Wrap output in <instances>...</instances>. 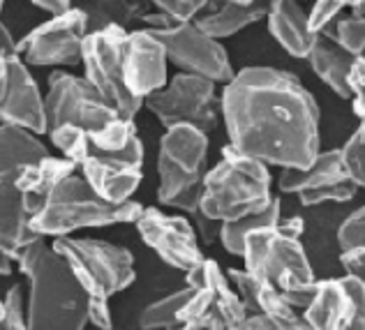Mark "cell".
I'll list each match as a JSON object with an SVG mask.
<instances>
[{"instance_id":"6da1fadb","label":"cell","mask_w":365,"mask_h":330,"mask_svg":"<svg viewBox=\"0 0 365 330\" xmlns=\"http://www.w3.org/2000/svg\"><path fill=\"white\" fill-rule=\"evenodd\" d=\"M229 145L268 167L305 169L322 150L319 104L294 74L252 65L225 83L220 95Z\"/></svg>"},{"instance_id":"7a4b0ae2","label":"cell","mask_w":365,"mask_h":330,"mask_svg":"<svg viewBox=\"0 0 365 330\" xmlns=\"http://www.w3.org/2000/svg\"><path fill=\"white\" fill-rule=\"evenodd\" d=\"M28 279V328L81 330L88 324V294L51 242L37 238L16 254Z\"/></svg>"},{"instance_id":"3957f363","label":"cell","mask_w":365,"mask_h":330,"mask_svg":"<svg viewBox=\"0 0 365 330\" xmlns=\"http://www.w3.org/2000/svg\"><path fill=\"white\" fill-rule=\"evenodd\" d=\"M143 203L128 199L111 203L95 192L81 173L61 180L31 215V227L40 236H72L81 229H100L116 225H134L143 212Z\"/></svg>"},{"instance_id":"277c9868","label":"cell","mask_w":365,"mask_h":330,"mask_svg":"<svg viewBox=\"0 0 365 330\" xmlns=\"http://www.w3.org/2000/svg\"><path fill=\"white\" fill-rule=\"evenodd\" d=\"M268 164L225 145L220 162L206 171L199 210L220 222L241 220L264 210L273 199Z\"/></svg>"},{"instance_id":"5b68a950","label":"cell","mask_w":365,"mask_h":330,"mask_svg":"<svg viewBox=\"0 0 365 330\" xmlns=\"http://www.w3.org/2000/svg\"><path fill=\"white\" fill-rule=\"evenodd\" d=\"M208 132L195 125L167 128L158 150V201L192 215L201 206L208 171Z\"/></svg>"},{"instance_id":"8992f818","label":"cell","mask_w":365,"mask_h":330,"mask_svg":"<svg viewBox=\"0 0 365 330\" xmlns=\"http://www.w3.org/2000/svg\"><path fill=\"white\" fill-rule=\"evenodd\" d=\"M49 153V145L37 134L16 125L0 123V247L7 249L14 259L26 245L44 238L31 227V215L16 187L19 173L28 162Z\"/></svg>"},{"instance_id":"52a82bcc","label":"cell","mask_w":365,"mask_h":330,"mask_svg":"<svg viewBox=\"0 0 365 330\" xmlns=\"http://www.w3.org/2000/svg\"><path fill=\"white\" fill-rule=\"evenodd\" d=\"M241 259L247 273L259 279H271L280 291L310 289L317 282L301 238L284 231L280 222L250 231Z\"/></svg>"},{"instance_id":"ba28073f","label":"cell","mask_w":365,"mask_h":330,"mask_svg":"<svg viewBox=\"0 0 365 330\" xmlns=\"http://www.w3.org/2000/svg\"><path fill=\"white\" fill-rule=\"evenodd\" d=\"M51 245L70 264L72 273L81 282L88 296L111 298L132 287L137 279L134 257L128 247L113 245L98 238H72L58 236Z\"/></svg>"},{"instance_id":"9c48e42d","label":"cell","mask_w":365,"mask_h":330,"mask_svg":"<svg viewBox=\"0 0 365 330\" xmlns=\"http://www.w3.org/2000/svg\"><path fill=\"white\" fill-rule=\"evenodd\" d=\"M143 106L165 130L174 125H195L204 132H213L220 120L217 83L190 72L171 76L160 91L143 100Z\"/></svg>"},{"instance_id":"30bf717a","label":"cell","mask_w":365,"mask_h":330,"mask_svg":"<svg viewBox=\"0 0 365 330\" xmlns=\"http://www.w3.org/2000/svg\"><path fill=\"white\" fill-rule=\"evenodd\" d=\"M128 28L109 26L100 31H91L83 40L81 65L83 76L91 86L107 100L113 109L123 115L134 118L143 109V100L134 97L125 83L123 74V58L125 42H128Z\"/></svg>"},{"instance_id":"8fae6325","label":"cell","mask_w":365,"mask_h":330,"mask_svg":"<svg viewBox=\"0 0 365 330\" xmlns=\"http://www.w3.org/2000/svg\"><path fill=\"white\" fill-rule=\"evenodd\" d=\"M86 35H88V16L83 7H72L21 37L19 56L26 65L35 67L79 65Z\"/></svg>"},{"instance_id":"7c38bea8","label":"cell","mask_w":365,"mask_h":330,"mask_svg":"<svg viewBox=\"0 0 365 330\" xmlns=\"http://www.w3.org/2000/svg\"><path fill=\"white\" fill-rule=\"evenodd\" d=\"M153 33L165 44L169 63L176 65L180 72L206 76L222 86L232 81L236 74L227 48L220 44V40L201 31L197 19H182L176 26Z\"/></svg>"},{"instance_id":"4fadbf2b","label":"cell","mask_w":365,"mask_h":330,"mask_svg":"<svg viewBox=\"0 0 365 330\" xmlns=\"http://www.w3.org/2000/svg\"><path fill=\"white\" fill-rule=\"evenodd\" d=\"M277 190L282 194H296L303 206L312 208L326 201H351L356 197L359 185L344 169L340 148H333L319 150L314 162L305 169H282L277 176Z\"/></svg>"},{"instance_id":"5bb4252c","label":"cell","mask_w":365,"mask_h":330,"mask_svg":"<svg viewBox=\"0 0 365 330\" xmlns=\"http://www.w3.org/2000/svg\"><path fill=\"white\" fill-rule=\"evenodd\" d=\"M49 88L44 95L46 106V130L56 125L72 123L86 130L100 128L111 115L120 113L93 88L86 76H74L67 72L49 74Z\"/></svg>"},{"instance_id":"9a60e30c","label":"cell","mask_w":365,"mask_h":330,"mask_svg":"<svg viewBox=\"0 0 365 330\" xmlns=\"http://www.w3.org/2000/svg\"><path fill=\"white\" fill-rule=\"evenodd\" d=\"M301 314L314 330H365V284L349 273L317 279L312 300Z\"/></svg>"},{"instance_id":"2e32d148","label":"cell","mask_w":365,"mask_h":330,"mask_svg":"<svg viewBox=\"0 0 365 330\" xmlns=\"http://www.w3.org/2000/svg\"><path fill=\"white\" fill-rule=\"evenodd\" d=\"M141 240L176 270H190L204 259L199 245V236L192 222L180 215H167L155 206L143 208V212L134 222Z\"/></svg>"},{"instance_id":"e0dca14e","label":"cell","mask_w":365,"mask_h":330,"mask_svg":"<svg viewBox=\"0 0 365 330\" xmlns=\"http://www.w3.org/2000/svg\"><path fill=\"white\" fill-rule=\"evenodd\" d=\"M79 173L86 182L111 203H123L132 199L143 178V143L134 137L128 148L118 153L91 150V155L79 164Z\"/></svg>"},{"instance_id":"ac0fdd59","label":"cell","mask_w":365,"mask_h":330,"mask_svg":"<svg viewBox=\"0 0 365 330\" xmlns=\"http://www.w3.org/2000/svg\"><path fill=\"white\" fill-rule=\"evenodd\" d=\"M167 65H169L167 48L155 33L148 31V28L128 33L123 74H125V83H128V88L134 97L146 100L148 95L160 91L169 81Z\"/></svg>"},{"instance_id":"d6986e66","label":"cell","mask_w":365,"mask_h":330,"mask_svg":"<svg viewBox=\"0 0 365 330\" xmlns=\"http://www.w3.org/2000/svg\"><path fill=\"white\" fill-rule=\"evenodd\" d=\"M0 123L16 125L33 134H46V106L35 76L21 56L7 61V88L0 102Z\"/></svg>"},{"instance_id":"ffe728a7","label":"cell","mask_w":365,"mask_h":330,"mask_svg":"<svg viewBox=\"0 0 365 330\" xmlns=\"http://www.w3.org/2000/svg\"><path fill=\"white\" fill-rule=\"evenodd\" d=\"M185 284L190 287H204L213 296L215 305L222 316L225 330H238L247 316V309L243 305L241 296L236 294L232 279L225 273L215 259H201L197 266L185 270Z\"/></svg>"},{"instance_id":"44dd1931","label":"cell","mask_w":365,"mask_h":330,"mask_svg":"<svg viewBox=\"0 0 365 330\" xmlns=\"http://www.w3.org/2000/svg\"><path fill=\"white\" fill-rule=\"evenodd\" d=\"M266 24L268 33L287 53L305 61L312 48L314 33L307 26V12L299 0H268Z\"/></svg>"},{"instance_id":"7402d4cb","label":"cell","mask_w":365,"mask_h":330,"mask_svg":"<svg viewBox=\"0 0 365 330\" xmlns=\"http://www.w3.org/2000/svg\"><path fill=\"white\" fill-rule=\"evenodd\" d=\"M310 63L312 72L317 74L326 88H331L340 100H349V70L356 56H351L333 35V26L314 35L310 53L305 58Z\"/></svg>"},{"instance_id":"603a6c76","label":"cell","mask_w":365,"mask_h":330,"mask_svg":"<svg viewBox=\"0 0 365 330\" xmlns=\"http://www.w3.org/2000/svg\"><path fill=\"white\" fill-rule=\"evenodd\" d=\"M74 171H79V167H76L72 160L63 158V155L58 158V155H53V153L28 162L16 180V187L24 197V206L28 210V215H33V212L42 206L46 194L58 185L61 180L72 176Z\"/></svg>"},{"instance_id":"cb8c5ba5","label":"cell","mask_w":365,"mask_h":330,"mask_svg":"<svg viewBox=\"0 0 365 330\" xmlns=\"http://www.w3.org/2000/svg\"><path fill=\"white\" fill-rule=\"evenodd\" d=\"M266 12H268V0H257V3H250V5L222 3V7H220L217 12L197 19V24L206 35L215 37V40H227V37L264 21Z\"/></svg>"},{"instance_id":"d4e9b609","label":"cell","mask_w":365,"mask_h":330,"mask_svg":"<svg viewBox=\"0 0 365 330\" xmlns=\"http://www.w3.org/2000/svg\"><path fill=\"white\" fill-rule=\"evenodd\" d=\"M83 12L88 16V33L109 26L128 28L146 12V0H86Z\"/></svg>"},{"instance_id":"484cf974","label":"cell","mask_w":365,"mask_h":330,"mask_svg":"<svg viewBox=\"0 0 365 330\" xmlns=\"http://www.w3.org/2000/svg\"><path fill=\"white\" fill-rule=\"evenodd\" d=\"M282 217V201L280 197H273L271 203L264 208L255 212V215H247L241 220H232V222H222V231H220V242L222 247L234 257H241L243 254V245H245V236L250 231H255L259 227H266V225H275L280 222Z\"/></svg>"},{"instance_id":"4316f807","label":"cell","mask_w":365,"mask_h":330,"mask_svg":"<svg viewBox=\"0 0 365 330\" xmlns=\"http://www.w3.org/2000/svg\"><path fill=\"white\" fill-rule=\"evenodd\" d=\"M257 305H259V312H264L268 319H271L277 330L307 328L303 314H299V309L289 305V300L284 298V294L271 282V279H259Z\"/></svg>"},{"instance_id":"83f0119b","label":"cell","mask_w":365,"mask_h":330,"mask_svg":"<svg viewBox=\"0 0 365 330\" xmlns=\"http://www.w3.org/2000/svg\"><path fill=\"white\" fill-rule=\"evenodd\" d=\"M190 287V284H187ZM180 328L185 330H220L225 328L213 296L204 287H192V294L178 312Z\"/></svg>"},{"instance_id":"f1b7e54d","label":"cell","mask_w":365,"mask_h":330,"mask_svg":"<svg viewBox=\"0 0 365 330\" xmlns=\"http://www.w3.org/2000/svg\"><path fill=\"white\" fill-rule=\"evenodd\" d=\"M192 294V287H182L171 291V294L153 300L139 312V328L143 330H174L180 328L178 312L185 305V300Z\"/></svg>"},{"instance_id":"f546056e","label":"cell","mask_w":365,"mask_h":330,"mask_svg":"<svg viewBox=\"0 0 365 330\" xmlns=\"http://www.w3.org/2000/svg\"><path fill=\"white\" fill-rule=\"evenodd\" d=\"M88 134H91L93 150H102V153H118L123 148H128L134 137H139L134 118L123 113L111 115L109 120H104L100 128L91 130Z\"/></svg>"},{"instance_id":"4dcf8cb0","label":"cell","mask_w":365,"mask_h":330,"mask_svg":"<svg viewBox=\"0 0 365 330\" xmlns=\"http://www.w3.org/2000/svg\"><path fill=\"white\" fill-rule=\"evenodd\" d=\"M51 139V145L56 150H61L63 158L72 160L76 167L88 158L91 150H93V143H91V134L86 128H79V125H72V123H63V125H56V128L46 130Z\"/></svg>"},{"instance_id":"1f68e13d","label":"cell","mask_w":365,"mask_h":330,"mask_svg":"<svg viewBox=\"0 0 365 330\" xmlns=\"http://www.w3.org/2000/svg\"><path fill=\"white\" fill-rule=\"evenodd\" d=\"M340 158L349 178L359 187H365V120H361L356 132L344 141V145L340 148Z\"/></svg>"},{"instance_id":"d6a6232c","label":"cell","mask_w":365,"mask_h":330,"mask_svg":"<svg viewBox=\"0 0 365 330\" xmlns=\"http://www.w3.org/2000/svg\"><path fill=\"white\" fill-rule=\"evenodd\" d=\"M333 35L351 56L365 58V16L347 14L333 24Z\"/></svg>"},{"instance_id":"836d02e7","label":"cell","mask_w":365,"mask_h":330,"mask_svg":"<svg viewBox=\"0 0 365 330\" xmlns=\"http://www.w3.org/2000/svg\"><path fill=\"white\" fill-rule=\"evenodd\" d=\"M3 303H5L3 330H24V328H28V303H24L21 284L9 287L5 298H3Z\"/></svg>"},{"instance_id":"e575fe53","label":"cell","mask_w":365,"mask_h":330,"mask_svg":"<svg viewBox=\"0 0 365 330\" xmlns=\"http://www.w3.org/2000/svg\"><path fill=\"white\" fill-rule=\"evenodd\" d=\"M338 245L340 252L365 245V206L356 208L349 217L342 220L338 229Z\"/></svg>"},{"instance_id":"d590c367","label":"cell","mask_w":365,"mask_h":330,"mask_svg":"<svg viewBox=\"0 0 365 330\" xmlns=\"http://www.w3.org/2000/svg\"><path fill=\"white\" fill-rule=\"evenodd\" d=\"M344 7L347 5L342 0H314L312 9L307 12V26H310V31L317 35L326 31V28H331L340 19V12Z\"/></svg>"},{"instance_id":"8d00e7d4","label":"cell","mask_w":365,"mask_h":330,"mask_svg":"<svg viewBox=\"0 0 365 330\" xmlns=\"http://www.w3.org/2000/svg\"><path fill=\"white\" fill-rule=\"evenodd\" d=\"M229 279H232V284L236 289V294L241 296L243 305L247 309V314L252 312H259V305H257V289H259V277H255L252 273H247V270H227Z\"/></svg>"},{"instance_id":"74e56055","label":"cell","mask_w":365,"mask_h":330,"mask_svg":"<svg viewBox=\"0 0 365 330\" xmlns=\"http://www.w3.org/2000/svg\"><path fill=\"white\" fill-rule=\"evenodd\" d=\"M349 100L359 120H365V58H356L349 70Z\"/></svg>"},{"instance_id":"f35d334b","label":"cell","mask_w":365,"mask_h":330,"mask_svg":"<svg viewBox=\"0 0 365 330\" xmlns=\"http://www.w3.org/2000/svg\"><path fill=\"white\" fill-rule=\"evenodd\" d=\"M155 9H162L176 19H197V14L204 9L210 0H146Z\"/></svg>"},{"instance_id":"ab89813d","label":"cell","mask_w":365,"mask_h":330,"mask_svg":"<svg viewBox=\"0 0 365 330\" xmlns=\"http://www.w3.org/2000/svg\"><path fill=\"white\" fill-rule=\"evenodd\" d=\"M88 324H93L95 328H102V330H109L113 326L109 298L88 296Z\"/></svg>"},{"instance_id":"60d3db41","label":"cell","mask_w":365,"mask_h":330,"mask_svg":"<svg viewBox=\"0 0 365 330\" xmlns=\"http://www.w3.org/2000/svg\"><path fill=\"white\" fill-rule=\"evenodd\" d=\"M192 217H195V231H197V236L199 240L204 242V245H213V242L220 240V231H222V222L220 220H213V217H208L206 212H192Z\"/></svg>"},{"instance_id":"b9f144b4","label":"cell","mask_w":365,"mask_h":330,"mask_svg":"<svg viewBox=\"0 0 365 330\" xmlns=\"http://www.w3.org/2000/svg\"><path fill=\"white\" fill-rule=\"evenodd\" d=\"M340 264L344 268V273L356 275L365 284V245L340 252Z\"/></svg>"},{"instance_id":"7bdbcfd3","label":"cell","mask_w":365,"mask_h":330,"mask_svg":"<svg viewBox=\"0 0 365 330\" xmlns=\"http://www.w3.org/2000/svg\"><path fill=\"white\" fill-rule=\"evenodd\" d=\"M238 330H277V328L264 312H252L243 319V324Z\"/></svg>"},{"instance_id":"ee69618b","label":"cell","mask_w":365,"mask_h":330,"mask_svg":"<svg viewBox=\"0 0 365 330\" xmlns=\"http://www.w3.org/2000/svg\"><path fill=\"white\" fill-rule=\"evenodd\" d=\"M0 51L7 58H16L19 56V40H14V35L9 33V28L0 21Z\"/></svg>"},{"instance_id":"f6af8a7d","label":"cell","mask_w":365,"mask_h":330,"mask_svg":"<svg viewBox=\"0 0 365 330\" xmlns=\"http://www.w3.org/2000/svg\"><path fill=\"white\" fill-rule=\"evenodd\" d=\"M31 3H33L35 7L44 9V12H49L51 16L63 14V12H67V9H72V7H74V5H72V0H31Z\"/></svg>"},{"instance_id":"bcb514c9","label":"cell","mask_w":365,"mask_h":330,"mask_svg":"<svg viewBox=\"0 0 365 330\" xmlns=\"http://www.w3.org/2000/svg\"><path fill=\"white\" fill-rule=\"evenodd\" d=\"M14 257L9 254L7 249L0 247V277H7V275H12V264H14Z\"/></svg>"},{"instance_id":"7dc6e473","label":"cell","mask_w":365,"mask_h":330,"mask_svg":"<svg viewBox=\"0 0 365 330\" xmlns=\"http://www.w3.org/2000/svg\"><path fill=\"white\" fill-rule=\"evenodd\" d=\"M7 61H9V58L0 51V102H3V95H5V88H7Z\"/></svg>"},{"instance_id":"c3c4849f","label":"cell","mask_w":365,"mask_h":330,"mask_svg":"<svg viewBox=\"0 0 365 330\" xmlns=\"http://www.w3.org/2000/svg\"><path fill=\"white\" fill-rule=\"evenodd\" d=\"M351 14H356V16H365V0H359L356 5H351Z\"/></svg>"},{"instance_id":"681fc988","label":"cell","mask_w":365,"mask_h":330,"mask_svg":"<svg viewBox=\"0 0 365 330\" xmlns=\"http://www.w3.org/2000/svg\"><path fill=\"white\" fill-rule=\"evenodd\" d=\"M220 3H234V5H250V3H257V0H220Z\"/></svg>"},{"instance_id":"f907efd6","label":"cell","mask_w":365,"mask_h":330,"mask_svg":"<svg viewBox=\"0 0 365 330\" xmlns=\"http://www.w3.org/2000/svg\"><path fill=\"white\" fill-rule=\"evenodd\" d=\"M3 321H5V303L0 300V328H3Z\"/></svg>"},{"instance_id":"816d5d0a","label":"cell","mask_w":365,"mask_h":330,"mask_svg":"<svg viewBox=\"0 0 365 330\" xmlns=\"http://www.w3.org/2000/svg\"><path fill=\"white\" fill-rule=\"evenodd\" d=\"M342 3H344V5H347V7H351V5H356V3H359V0H342Z\"/></svg>"},{"instance_id":"f5cc1de1","label":"cell","mask_w":365,"mask_h":330,"mask_svg":"<svg viewBox=\"0 0 365 330\" xmlns=\"http://www.w3.org/2000/svg\"><path fill=\"white\" fill-rule=\"evenodd\" d=\"M3 3H5V0H0V12H3Z\"/></svg>"},{"instance_id":"db71d44e","label":"cell","mask_w":365,"mask_h":330,"mask_svg":"<svg viewBox=\"0 0 365 330\" xmlns=\"http://www.w3.org/2000/svg\"><path fill=\"white\" fill-rule=\"evenodd\" d=\"M363 190H365V187H363Z\"/></svg>"}]
</instances>
